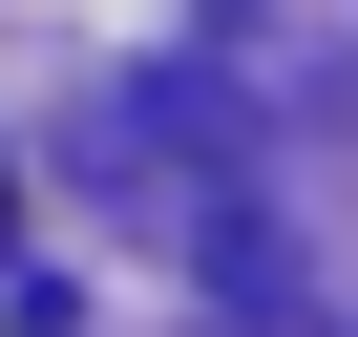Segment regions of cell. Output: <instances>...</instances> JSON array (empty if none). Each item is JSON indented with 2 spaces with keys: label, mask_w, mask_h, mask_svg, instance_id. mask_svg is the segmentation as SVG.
Segmentation results:
<instances>
[{
  "label": "cell",
  "mask_w": 358,
  "mask_h": 337,
  "mask_svg": "<svg viewBox=\"0 0 358 337\" xmlns=\"http://www.w3.org/2000/svg\"><path fill=\"white\" fill-rule=\"evenodd\" d=\"M85 168H106V211H127L169 274H211L232 316H274V232H253V168H232L190 106H169V85H127V106L85 127Z\"/></svg>",
  "instance_id": "1"
},
{
  "label": "cell",
  "mask_w": 358,
  "mask_h": 337,
  "mask_svg": "<svg viewBox=\"0 0 358 337\" xmlns=\"http://www.w3.org/2000/svg\"><path fill=\"white\" fill-rule=\"evenodd\" d=\"M0 274H22V168H0Z\"/></svg>",
  "instance_id": "2"
}]
</instances>
